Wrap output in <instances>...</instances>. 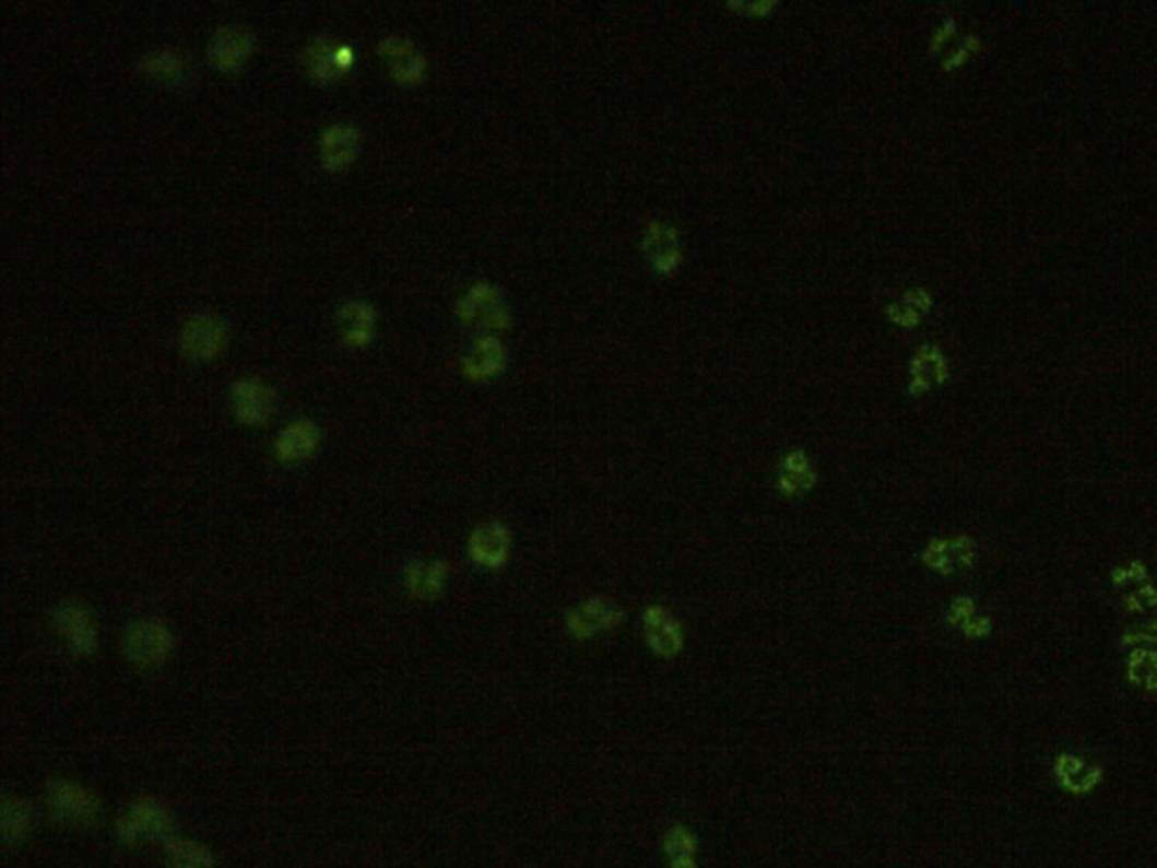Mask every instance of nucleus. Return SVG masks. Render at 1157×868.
Returning <instances> with one entry per match:
<instances>
[{
  "instance_id": "7ed1b4c3",
  "label": "nucleus",
  "mask_w": 1157,
  "mask_h": 868,
  "mask_svg": "<svg viewBox=\"0 0 1157 868\" xmlns=\"http://www.w3.org/2000/svg\"><path fill=\"white\" fill-rule=\"evenodd\" d=\"M55 629L71 654L93 656L97 652V624L93 611L80 599H66L57 607Z\"/></svg>"
},
{
  "instance_id": "dca6fc26",
  "label": "nucleus",
  "mask_w": 1157,
  "mask_h": 868,
  "mask_svg": "<svg viewBox=\"0 0 1157 868\" xmlns=\"http://www.w3.org/2000/svg\"><path fill=\"white\" fill-rule=\"evenodd\" d=\"M338 324L342 338L351 347H367L376 336L378 310L365 298H351L338 310Z\"/></svg>"
},
{
  "instance_id": "393cba45",
  "label": "nucleus",
  "mask_w": 1157,
  "mask_h": 868,
  "mask_svg": "<svg viewBox=\"0 0 1157 868\" xmlns=\"http://www.w3.org/2000/svg\"><path fill=\"white\" fill-rule=\"evenodd\" d=\"M663 853L670 868H697V837L685 825H674L665 832Z\"/></svg>"
},
{
  "instance_id": "423d86ee",
  "label": "nucleus",
  "mask_w": 1157,
  "mask_h": 868,
  "mask_svg": "<svg viewBox=\"0 0 1157 868\" xmlns=\"http://www.w3.org/2000/svg\"><path fill=\"white\" fill-rule=\"evenodd\" d=\"M457 313L467 324H477L482 328H505L509 324V310L500 290L484 281L461 294Z\"/></svg>"
},
{
  "instance_id": "a211bd4d",
  "label": "nucleus",
  "mask_w": 1157,
  "mask_h": 868,
  "mask_svg": "<svg viewBox=\"0 0 1157 868\" xmlns=\"http://www.w3.org/2000/svg\"><path fill=\"white\" fill-rule=\"evenodd\" d=\"M975 559V546L970 539H947V541H932L928 548L922 550V561L932 571L941 575H954L958 571H966L972 565Z\"/></svg>"
},
{
  "instance_id": "b1692460",
  "label": "nucleus",
  "mask_w": 1157,
  "mask_h": 868,
  "mask_svg": "<svg viewBox=\"0 0 1157 868\" xmlns=\"http://www.w3.org/2000/svg\"><path fill=\"white\" fill-rule=\"evenodd\" d=\"M141 66L143 71L156 80H163V82H177L186 75L188 71V61H186V55L181 50H175V48H154L150 52H145L141 57Z\"/></svg>"
},
{
  "instance_id": "cd10ccee",
  "label": "nucleus",
  "mask_w": 1157,
  "mask_h": 868,
  "mask_svg": "<svg viewBox=\"0 0 1157 868\" xmlns=\"http://www.w3.org/2000/svg\"><path fill=\"white\" fill-rule=\"evenodd\" d=\"M32 825V810L19 796H8L3 800V830L5 837L12 842H21L29 832Z\"/></svg>"
},
{
  "instance_id": "c85d7f7f",
  "label": "nucleus",
  "mask_w": 1157,
  "mask_h": 868,
  "mask_svg": "<svg viewBox=\"0 0 1157 868\" xmlns=\"http://www.w3.org/2000/svg\"><path fill=\"white\" fill-rule=\"evenodd\" d=\"M170 868H211L213 859L206 848L194 842L175 840L168 844Z\"/></svg>"
},
{
  "instance_id": "20e7f679",
  "label": "nucleus",
  "mask_w": 1157,
  "mask_h": 868,
  "mask_svg": "<svg viewBox=\"0 0 1157 868\" xmlns=\"http://www.w3.org/2000/svg\"><path fill=\"white\" fill-rule=\"evenodd\" d=\"M170 812L154 796H143L129 806L118 821V834L122 842H145L168 834Z\"/></svg>"
},
{
  "instance_id": "aec40b11",
  "label": "nucleus",
  "mask_w": 1157,
  "mask_h": 868,
  "mask_svg": "<svg viewBox=\"0 0 1157 868\" xmlns=\"http://www.w3.org/2000/svg\"><path fill=\"white\" fill-rule=\"evenodd\" d=\"M507 364V351L498 338L482 336L473 342L471 351L461 360V372L473 380L498 376Z\"/></svg>"
},
{
  "instance_id": "bb28decb",
  "label": "nucleus",
  "mask_w": 1157,
  "mask_h": 868,
  "mask_svg": "<svg viewBox=\"0 0 1157 868\" xmlns=\"http://www.w3.org/2000/svg\"><path fill=\"white\" fill-rule=\"evenodd\" d=\"M932 306V298L930 294L924 290H909L900 302H896L894 306L888 308V317L890 321H896L905 328H911L920 321V317L930 310Z\"/></svg>"
},
{
  "instance_id": "5701e85b",
  "label": "nucleus",
  "mask_w": 1157,
  "mask_h": 868,
  "mask_svg": "<svg viewBox=\"0 0 1157 868\" xmlns=\"http://www.w3.org/2000/svg\"><path fill=\"white\" fill-rule=\"evenodd\" d=\"M1055 776L1065 789L1074 794H1085L1101 781V770L1085 762L1076 755H1061L1055 760Z\"/></svg>"
},
{
  "instance_id": "f257e3e1",
  "label": "nucleus",
  "mask_w": 1157,
  "mask_h": 868,
  "mask_svg": "<svg viewBox=\"0 0 1157 868\" xmlns=\"http://www.w3.org/2000/svg\"><path fill=\"white\" fill-rule=\"evenodd\" d=\"M175 649V633L161 620H137L122 633V652L129 662L143 670L165 665Z\"/></svg>"
},
{
  "instance_id": "9d476101",
  "label": "nucleus",
  "mask_w": 1157,
  "mask_h": 868,
  "mask_svg": "<svg viewBox=\"0 0 1157 868\" xmlns=\"http://www.w3.org/2000/svg\"><path fill=\"white\" fill-rule=\"evenodd\" d=\"M642 641L651 654L660 658H674L681 654L685 633L678 620L663 607H647L642 613Z\"/></svg>"
},
{
  "instance_id": "4be33fe9",
  "label": "nucleus",
  "mask_w": 1157,
  "mask_h": 868,
  "mask_svg": "<svg viewBox=\"0 0 1157 868\" xmlns=\"http://www.w3.org/2000/svg\"><path fill=\"white\" fill-rule=\"evenodd\" d=\"M947 376V362L936 347H922L911 360V385L913 394L932 389Z\"/></svg>"
},
{
  "instance_id": "7c9ffc66",
  "label": "nucleus",
  "mask_w": 1157,
  "mask_h": 868,
  "mask_svg": "<svg viewBox=\"0 0 1157 868\" xmlns=\"http://www.w3.org/2000/svg\"><path fill=\"white\" fill-rule=\"evenodd\" d=\"M1114 584L1121 586V590L1129 595V593L1146 586V571L1140 563H1133L1129 567H1123V571L1114 573Z\"/></svg>"
},
{
  "instance_id": "f8f14e48",
  "label": "nucleus",
  "mask_w": 1157,
  "mask_h": 868,
  "mask_svg": "<svg viewBox=\"0 0 1157 868\" xmlns=\"http://www.w3.org/2000/svg\"><path fill=\"white\" fill-rule=\"evenodd\" d=\"M253 42L256 39L251 32L240 25L217 27L209 42V55H211V61L215 63V69L224 73L238 71L245 63V59L251 55Z\"/></svg>"
},
{
  "instance_id": "a878e982",
  "label": "nucleus",
  "mask_w": 1157,
  "mask_h": 868,
  "mask_svg": "<svg viewBox=\"0 0 1157 868\" xmlns=\"http://www.w3.org/2000/svg\"><path fill=\"white\" fill-rule=\"evenodd\" d=\"M947 620H949V624L964 629L966 636H970V638L985 636V633L990 631V620L977 615V607H975V602H972L970 597L954 599L949 611H947Z\"/></svg>"
},
{
  "instance_id": "1a4fd4ad",
  "label": "nucleus",
  "mask_w": 1157,
  "mask_h": 868,
  "mask_svg": "<svg viewBox=\"0 0 1157 868\" xmlns=\"http://www.w3.org/2000/svg\"><path fill=\"white\" fill-rule=\"evenodd\" d=\"M231 403L238 421L247 425H260L270 419L276 406L274 389L260 378H238L231 385Z\"/></svg>"
},
{
  "instance_id": "9b49d317",
  "label": "nucleus",
  "mask_w": 1157,
  "mask_h": 868,
  "mask_svg": "<svg viewBox=\"0 0 1157 868\" xmlns=\"http://www.w3.org/2000/svg\"><path fill=\"white\" fill-rule=\"evenodd\" d=\"M321 444V427L308 417L287 423L274 439V457L283 464H299L317 453Z\"/></svg>"
},
{
  "instance_id": "4468645a",
  "label": "nucleus",
  "mask_w": 1157,
  "mask_h": 868,
  "mask_svg": "<svg viewBox=\"0 0 1157 868\" xmlns=\"http://www.w3.org/2000/svg\"><path fill=\"white\" fill-rule=\"evenodd\" d=\"M359 141H362V133L357 125L353 122L328 125L319 141V154H321L326 168L342 171L346 168V165H351L359 152Z\"/></svg>"
},
{
  "instance_id": "f3484780",
  "label": "nucleus",
  "mask_w": 1157,
  "mask_h": 868,
  "mask_svg": "<svg viewBox=\"0 0 1157 868\" xmlns=\"http://www.w3.org/2000/svg\"><path fill=\"white\" fill-rule=\"evenodd\" d=\"M378 50L389 59V69L395 80L414 84L425 75V57L416 50L410 37L389 35L378 44Z\"/></svg>"
},
{
  "instance_id": "2eb2a0df",
  "label": "nucleus",
  "mask_w": 1157,
  "mask_h": 868,
  "mask_svg": "<svg viewBox=\"0 0 1157 868\" xmlns=\"http://www.w3.org/2000/svg\"><path fill=\"white\" fill-rule=\"evenodd\" d=\"M353 61L351 46L330 37H315L306 50L308 73L321 82H330L342 75Z\"/></svg>"
},
{
  "instance_id": "6e6552de",
  "label": "nucleus",
  "mask_w": 1157,
  "mask_h": 868,
  "mask_svg": "<svg viewBox=\"0 0 1157 868\" xmlns=\"http://www.w3.org/2000/svg\"><path fill=\"white\" fill-rule=\"evenodd\" d=\"M511 554V531L505 523L477 525L469 537V559L484 571H500Z\"/></svg>"
},
{
  "instance_id": "39448f33",
  "label": "nucleus",
  "mask_w": 1157,
  "mask_h": 868,
  "mask_svg": "<svg viewBox=\"0 0 1157 868\" xmlns=\"http://www.w3.org/2000/svg\"><path fill=\"white\" fill-rule=\"evenodd\" d=\"M179 342L188 357L211 360L224 351L228 342V326L213 313H197L181 326Z\"/></svg>"
},
{
  "instance_id": "ddd939ff",
  "label": "nucleus",
  "mask_w": 1157,
  "mask_h": 868,
  "mask_svg": "<svg viewBox=\"0 0 1157 868\" xmlns=\"http://www.w3.org/2000/svg\"><path fill=\"white\" fill-rule=\"evenodd\" d=\"M450 579V565L444 559H414L408 563L403 573L405 590L412 599L418 602H427V599H437Z\"/></svg>"
},
{
  "instance_id": "6ab92c4d",
  "label": "nucleus",
  "mask_w": 1157,
  "mask_h": 868,
  "mask_svg": "<svg viewBox=\"0 0 1157 868\" xmlns=\"http://www.w3.org/2000/svg\"><path fill=\"white\" fill-rule=\"evenodd\" d=\"M642 249H645V256L651 260L653 270L658 274H672L676 270L678 260H681V247H678L676 231L670 224H663V222L649 224V228L645 233V241H642Z\"/></svg>"
},
{
  "instance_id": "c756f323",
  "label": "nucleus",
  "mask_w": 1157,
  "mask_h": 868,
  "mask_svg": "<svg viewBox=\"0 0 1157 868\" xmlns=\"http://www.w3.org/2000/svg\"><path fill=\"white\" fill-rule=\"evenodd\" d=\"M1129 675L1133 683L1144 685L1146 690H1157V652L1133 649L1129 660Z\"/></svg>"
},
{
  "instance_id": "2f4dec72",
  "label": "nucleus",
  "mask_w": 1157,
  "mask_h": 868,
  "mask_svg": "<svg viewBox=\"0 0 1157 868\" xmlns=\"http://www.w3.org/2000/svg\"><path fill=\"white\" fill-rule=\"evenodd\" d=\"M1126 605L1133 609V611H1150L1157 607V590L1146 584L1133 593L1126 595Z\"/></svg>"
},
{
  "instance_id": "f03ea898",
  "label": "nucleus",
  "mask_w": 1157,
  "mask_h": 868,
  "mask_svg": "<svg viewBox=\"0 0 1157 868\" xmlns=\"http://www.w3.org/2000/svg\"><path fill=\"white\" fill-rule=\"evenodd\" d=\"M48 808L55 819L73 825L93 823L101 814V798L78 781L57 778L48 785Z\"/></svg>"
},
{
  "instance_id": "0eeeda50",
  "label": "nucleus",
  "mask_w": 1157,
  "mask_h": 868,
  "mask_svg": "<svg viewBox=\"0 0 1157 868\" xmlns=\"http://www.w3.org/2000/svg\"><path fill=\"white\" fill-rule=\"evenodd\" d=\"M624 620V611L606 597H588L579 607L568 611L566 629L577 641L598 636L602 631L615 629Z\"/></svg>"
},
{
  "instance_id": "412c9836",
  "label": "nucleus",
  "mask_w": 1157,
  "mask_h": 868,
  "mask_svg": "<svg viewBox=\"0 0 1157 868\" xmlns=\"http://www.w3.org/2000/svg\"><path fill=\"white\" fill-rule=\"evenodd\" d=\"M816 484V471L810 457L801 450L782 455L778 466V489L784 495H801Z\"/></svg>"
}]
</instances>
